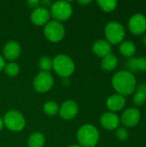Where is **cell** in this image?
I'll use <instances>...</instances> for the list:
<instances>
[{
	"mask_svg": "<svg viewBox=\"0 0 146 147\" xmlns=\"http://www.w3.org/2000/svg\"><path fill=\"white\" fill-rule=\"evenodd\" d=\"M112 85L117 94L126 96L135 91L137 81L132 72L128 71H120L112 78Z\"/></svg>",
	"mask_w": 146,
	"mask_h": 147,
	"instance_id": "cell-1",
	"label": "cell"
},
{
	"mask_svg": "<svg viewBox=\"0 0 146 147\" xmlns=\"http://www.w3.org/2000/svg\"><path fill=\"white\" fill-rule=\"evenodd\" d=\"M77 138L81 146L96 147L100 139V134L93 125L85 124L78 129Z\"/></svg>",
	"mask_w": 146,
	"mask_h": 147,
	"instance_id": "cell-2",
	"label": "cell"
},
{
	"mask_svg": "<svg viewBox=\"0 0 146 147\" xmlns=\"http://www.w3.org/2000/svg\"><path fill=\"white\" fill-rule=\"evenodd\" d=\"M52 69L63 78H68L75 71L73 60L65 54H59L52 59Z\"/></svg>",
	"mask_w": 146,
	"mask_h": 147,
	"instance_id": "cell-3",
	"label": "cell"
},
{
	"mask_svg": "<svg viewBox=\"0 0 146 147\" xmlns=\"http://www.w3.org/2000/svg\"><path fill=\"white\" fill-rule=\"evenodd\" d=\"M104 34L106 40L110 44H120L124 41L126 36V30L123 25L118 22L112 21L106 24L104 28Z\"/></svg>",
	"mask_w": 146,
	"mask_h": 147,
	"instance_id": "cell-4",
	"label": "cell"
},
{
	"mask_svg": "<svg viewBox=\"0 0 146 147\" xmlns=\"http://www.w3.org/2000/svg\"><path fill=\"white\" fill-rule=\"evenodd\" d=\"M50 14L58 22H64L69 19L73 12L71 4L67 1H57L51 5Z\"/></svg>",
	"mask_w": 146,
	"mask_h": 147,
	"instance_id": "cell-5",
	"label": "cell"
},
{
	"mask_svg": "<svg viewBox=\"0 0 146 147\" xmlns=\"http://www.w3.org/2000/svg\"><path fill=\"white\" fill-rule=\"evenodd\" d=\"M3 125L10 131L20 132L26 125L23 115L17 110H9L3 116Z\"/></svg>",
	"mask_w": 146,
	"mask_h": 147,
	"instance_id": "cell-6",
	"label": "cell"
},
{
	"mask_svg": "<svg viewBox=\"0 0 146 147\" xmlns=\"http://www.w3.org/2000/svg\"><path fill=\"white\" fill-rule=\"evenodd\" d=\"M65 27L58 21H49L44 28V34L52 42H59L65 36Z\"/></svg>",
	"mask_w": 146,
	"mask_h": 147,
	"instance_id": "cell-7",
	"label": "cell"
},
{
	"mask_svg": "<svg viewBox=\"0 0 146 147\" xmlns=\"http://www.w3.org/2000/svg\"><path fill=\"white\" fill-rule=\"evenodd\" d=\"M53 78L50 72L40 71L34 78L33 82L34 89L40 93H45L49 91L53 86Z\"/></svg>",
	"mask_w": 146,
	"mask_h": 147,
	"instance_id": "cell-8",
	"label": "cell"
},
{
	"mask_svg": "<svg viewBox=\"0 0 146 147\" xmlns=\"http://www.w3.org/2000/svg\"><path fill=\"white\" fill-rule=\"evenodd\" d=\"M129 31L134 35H142L146 32V16L141 13L132 16L128 21Z\"/></svg>",
	"mask_w": 146,
	"mask_h": 147,
	"instance_id": "cell-9",
	"label": "cell"
},
{
	"mask_svg": "<svg viewBox=\"0 0 146 147\" xmlns=\"http://www.w3.org/2000/svg\"><path fill=\"white\" fill-rule=\"evenodd\" d=\"M140 118L141 113L138 109L129 108L123 112L120 120L125 127H134L139 124Z\"/></svg>",
	"mask_w": 146,
	"mask_h": 147,
	"instance_id": "cell-10",
	"label": "cell"
},
{
	"mask_svg": "<svg viewBox=\"0 0 146 147\" xmlns=\"http://www.w3.org/2000/svg\"><path fill=\"white\" fill-rule=\"evenodd\" d=\"M59 113L61 118L65 120H71L75 118L78 113L77 103L73 100L65 101L59 109Z\"/></svg>",
	"mask_w": 146,
	"mask_h": 147,
	"instance_id": "cell-11",
	"label": "cell"
},
{
	"mask_svg": "<svg viewBox=\"0 0 146 147\" xmlns=\"http://www.w3.org/2000/svg\"><path fill=\"white\" fill-rule=\"evenodd\" d=\"M50 16H51L50 11L46 8L39 6L36 9H34V10L31 13L30 19L34 25L42 26V25H46L49 22Z\"/></svg>",
	"mask_w": 146,
	"mask_h": 147,
	"instance_id": "cell-12",
	"label": "cell"
},
{
	"mask_svg": "<svg viewBox=\"0 0 146 147\" xmlns=\"http://www.w3.org/2000/svg\"><path fill=\"white\" fill-rule=\"evenodd\" d=\"M101 125L107 130H116L120 123V117L113 112H106L100 118Z\"/></svg>",
	"mask_w": 146,
	"mask_h": 147,
	"instance_id": "cell-13",
	"label": "cell"
},
{
	"mask_svg": "<svg viewBox=\"0 0 146 147\" xmlns=\"http://www.w3.org/2000/svg\"><path fill=\"white\" fill-rule=\"evenodd\" d=\"M126 66L130 72H138V71H146V57L139 58H128L126 61Z\"/></svg>",
	"mask_w": 146,
	"mask_h": 147,
	"instance_id": "cell-14",
	"label": "cell"
},
{
	"mask_svg": "<svg viewBox=\"0 0 146 147\" xmlns=\"http://www.w3.org/2000/svg\"><path fill=\"white\" fill-rule=\"evenodd\" d=\"M3 53L4 58L9 60L16 59L21 53V46L16 41H9L3 47Z\"/></svg>",
	"mask_w": 146,
	"mask_h": 147,
	"instance_id": "cell-15",
	"label": "cell"
},
{
	"mask_svg": "<svg viewBox=\"0 0 146 147\" xmlns=\"http://www.w3.org/2000/svg\"><path fill=\"white\" fill-rule=\"evenodd\" d=\"M126 105V98L125 96L120 94H114L110 96L107 100V108L110 110V112L115 113L121 110Z\"/></svg>",
	"mask_w": 146,
	"mask_h": 147,
	"instance_id": "cell-16",
	"label": "cell"
},
{
	"mask_svg": "<svg viewBox=\"0 0 146 147\" xmlns=\"http://www.w3.org/2000/svg\"><path fill=\"white\" fill-rule=\"evenodd\" d=\"M92 51L96 56L100 58H104L111 54L112 47L111 44L108 43L106 40H98L93 44Z\"/></svg>",
	"mask_w": 146,
	"mask_h": 147,
	"instance_id": "cell-17",
	"label": "cell"
},
{
	"mask_svg": "<svg viewBox=\"0 0 146 147\" xmlns=\"http://www.w3.org/2000/svg\"><path fill=\"white\" fill-rule=\"evenodd\" d=\"M120 52L123 56L132 58L136 53V46L132 40H124L120 45Z\"/></svg>",
	"mask_w": 146,
	"mask_h": 147,
	"instance_id": "cell-18",
	"label": "cell"
},
{
	"mask_svg": "<svg viewBox=\"0 0 146 147\" xmlns=\"http://www.w3.org/2000/svg\"><path fill=\"white\" fill-rule=\"evenodd\" d=\"M118 63H119V61H118L117 57L111 53V54L102 58V68L105 71H112L117 67Z\"/></svg>",
	"mask_w": 146,
	"mask_h": 147,
	"instance_id": "cell-19",
	"label": "cell"
},
{
	"mask_svg": "<svg viewBox=\"0 0 146 147\" xmlns=\"http://www.w3.org/2000/svg\"><path fill=\"white\" fill-rule=\"evenodd\" d=\"M45 142V136L42 134L34 133L29 136L28 140V147H43Z\"/></svg>",
	"mask_w": 146,
	"mask_h": 147,
	"instance_id": "cell-20",
	"label": "cell"
},
{
	"mask_svg": "<svg viewBox=\"0 0 146 147\" xmlns=\"http://www.w3.org/2000/svg\"><path fill=\"white\" fill-rule=\"evenodd\" d=\"M96 3L104 12H111L116 9L118 2L115 0H98Z\"/></svg>",
	"mask_w": 146,
	"mask_h": 147,
	"instance_id": "cell-21",
	"label": "cell"
},
{
	"mask_svg": "<svg viewBox=\"0 0 146 147\" xmlns=\"http://www.w3.org/2000/svg\"><path fill=\"white\" fill-rule=\"evenodd\" d=\"M43 109H44V112L46 115L52 116V115H55L57 113H59V108L57 102H52V101H49V102H46L44 104Z\"/></svg>",
	"mask_w": 146,
	"mask_h": 147,
	"instance_id": "cell-22",
	"label": "cell"
},
{
	"mask_svg": "<svg viewBox=\"0 0 146 147\" xmlns=\"http://www.w3.org/2000/svg\"><path fill=\"white\" fill-rule=\"evenodd\" d=\"M39 66L41 69V71L49 72L52 69V59L47 56L42 57L39 61Z\"/></svg>",
	"mask_w": 146,
	"mask_h": 147,
	"instance_id": "cell-23",
	"label": "cell"
},
{
	"mask_svg": "<svg viewBox=\"0 0 146 147\" xmlns=\"http://www.w3.org/2000/svg\"><path fill=\"white\" fill-rule=\"evenodd\" d=\"M3 70L5 73L9 77H15L18 75V73L20 72V68L18 65L15 62H10V63L6 64Z\"/></svg>",
	"mask_w": 146,
	"mask_h": 147,
	"instance_id": "cell-24",
	"label": "cell"
},
{
	"mask_svg": "<svg viewBox=\"0 0 146 147\" xmlns=\"http://www.w3.org/2000/svg\"><path fill=\"white\" fill-rule=\"evenodd\" d=\"M115 136L120 141H126L129 137V133L126 127H118L115 130Z\"/></svg>",
	"mask_w": 146,
	"mask_h": 147,
	"instance_id": "cell-25",
	"label": "cell"
},
{
	"mask_svg": "<svg viewBox=\"0 0 146 147\" xmlns=\"http://www.w3.org/2000/svg\"><path fill=\"white\" fill-rule=\"evenodd\" d=\"M133 102L136 106H142L145 103L146 96L140 92L136 91V93L133 96Z\"/></svg>",
	"mask_w": 146,
	"mask_h": 147,
	"instance_id": "cell-26",
	"label": "cell"
},
{
	"mask_svg": "<svg viewBox=\"0 0 146 147\" xmlns=\"http://www.w3.org/2000/svg\"><path fill=\"white\" fill-rule=\"evenodd\" d=\"M27 3L30 8L36 9L37 7H39V4L40 3V2L39 0H30V1H28Z\"/></svg>",
	"mask_w": 146,
	"mask_h": 147,
	"instance_id": "cell-27",
	"label": "cell"
},
{
	"mask_svg": "<svg viewBox=\"0 0 146 147\" xmlns=\"http://www.w3.org/2000/svg\"><path fill=\"white\" fill-rule=\"evenodd\" d=\"M136 91L140 92V93H142V94H144L145 96H146V84H139V85L137 87Z\"/></svg>",
	"mask_w": 146,
	"mask_h": 147,
	"instance_id": "cell-28",
	"label": "cell"
},
{
	"mask_svg": "<svg viewBox=\"0 0 146 147\" xmlns=\"http://www.w3.org/2000/svg\"><path fill=\"white\" fill-rule=\"evenodd\" d=\"M40 3L42 4V7L46 8V9H47V7H49V6L51 7V5H52V2L49 0H43L40 2Z\"/></svg>",
	"mask_w": 146,
	"mask_h": 147,
	"instance_id": "cell-29",
	"label": "cell"
},
{
	"mask_svg": "<svg viewBox=\"0 0 146 147\" xmlns=\"http://www.w3.org/2000/svg\"><path fill=\"white\" fill-rule=\"evenodd\" d=\"M5 60H4V59L0 55V71H2V70H3L4 69V66H5Z\"/></svg>",
	"mask_w": 146,
	"mask_h": 147,
	"instance_id": "cell-30",
	"label": "cell"
},
{
	"mask_svg": "<svg viewBox=\"0 0 146 147\" xmlns=\"http://www.w3.org/2000/svg\"><path fill=\"white\" fill-rule=\"evenodd\" d=\"M91 3V1H78V3H80V4H83V5H86V4H89V3Z\"/></svg>",
	"mask_w": 146,
	"mask_h": 147,
	"instance_id": "cell-31",
	"label": "cell"
},
{
	"mask_svg": "<svg viewBox=\"0 0 146 147\" xmlns=\"http://www.w3.org/2000/svg\"><path fill=\"white\" fill-rule=\"evenodd\" d=\"M3 126H4V125H3V119H2V118L0 117V131H1L2 129H3Z\"/></svg>",
	"mask_w": 146,
	"mask_h": 147,
	"instance_id": "cell-32",
	"label": "cell"
},
{
	"mask_svg": "<svg viewBox=\"0 0 146 147\" xmlns=\"http://www.w3.org/2000/svg\"><path fill=\"white\" fill-rule=\"evenodd\" d=\"M143 41H144V44L146 46V34L144 36V39H143Z\"/></svg>",
	"mask_w": 146,
	"mask_h": 147,
	"instance_id": "cell-33",
	"label": "cell"
},
{
	"mask_svg": "<svg viewBox=\"0 0 146 147\" xmlns=\"http://www.w3.org/2000/svg\"><path fill=\"white\" fill-rule=\"evenodd\" d=\"M69 147H83V146H81L80 145H72V146H69Z\"/></svg>",
	"mask_w": 146,
	"mask_h": 147,
	"instance_id": "cell-34",
	"label": "cell"
},
{
	"mask_svg": "<svg viewBox=\"0 0 146 147\" xmlns=\"http://www.w3.org/2000/svg\"><path fill=\"white\" fill-rule=\"evenodd\" d=\"M145 117H146V116H145Z\"/></svg>",
	"mask_w": 146,
	"mask_h": 147,
	"instance_id": "cell-35",
	"label": "cell"
}]
</instances>
